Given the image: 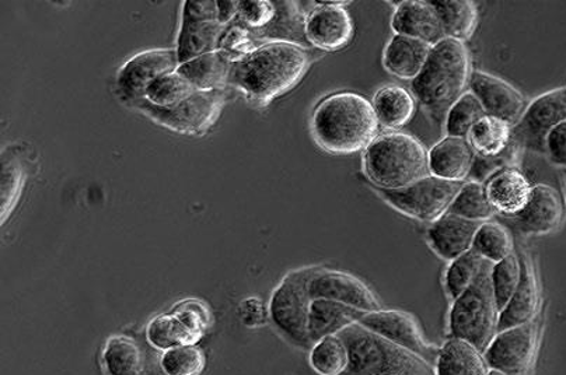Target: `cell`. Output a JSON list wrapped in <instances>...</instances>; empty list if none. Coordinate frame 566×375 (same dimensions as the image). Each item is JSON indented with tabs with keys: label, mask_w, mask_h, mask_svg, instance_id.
<instances>
[{
	"label": "cell",
	"mask_w": 566,
	"mask_h": 375,
	"mask_svg": "<svg viewBox=\"0 0 566 375\" xmlns=\"http://www.w3.org/2000/svg\"><path fill=\"white\" fill-rule=\"evenodd\" d=\"M317 268L293 270L282 279L272 293L270 320L287 342L297 347H312L308 338V315H311L312 296L308 281Z\"/></svg>",
	"instance_id": "cell-7"
},
{
	"label": "cell",
	"mask_w": 566,
	"mask_h": 375,
	"mask_svg": "<svg viewBox=\"0 0 566 375\" xmlns=\"http://www.w3.org/2000/svg\"><path fill=\"white\" fill-rule=\"evenodd\" d=\"M338 336L348 349L347 375L431 374V366L422 358L366 330L358 322L345 328Z\"/></svg>",
	"instance_id": "cell-5"
},
{
	"label": "cell",
	"mask_w": 566,
	"mask_h": 375,
	"mask_svg": "<svg viewBox=\"0 0 566 375\" xmlns=\"http://www.w3.org/2000/svg\"><path fill=\"white\" fill-rule=\"evenodd\" d=\"M365 312L332 300H313L308 315V338L312 346L327 336L339 335L340 332L356 324Z\"/></svg>",
	"instance_id": "cell-25"
},
{
	"label": "cell",
	"mask_w": 566,
	"mask_h": 375,
	"mask_svg": "<svg viewBox=\"0 0 566 375\" xmlns=\"http://www.w3.org/2000/svg\"><path fill=\"white\" fill-rule=\"evenodd\" d=\"M538 346V328L531 324L496 332L485 349L484 358L490 368L510 375H528Z\"/></svg>",
	"instance_id": "cell-13"
},
{
	"label": "cell",
	"mask_w": 566,
	"mask_h": 375,
	"mask_svg": "<svg viewBox=\"0 0 566 375\" xmlns=\"http://www.w3.org/2000/svg\"><path fill=\"white\" fill-rule=\"evenodd\" d=\"M314 142L329 154L365 152L379 137L380 122L374 104L361 94H329L314 108L312 116Z\"/></svg>",
	"instance_id": "cell-2"
},
{
	"label": "cell",
	"mask_w": 566,
	"mask_h": 375,
	"mask_svg": "<svg viewBox=\"0 0 566 375\" xmlns=\"http://www.w3.org/2000/svg\"><path fill=\"white\" fill-rule=\"evenodd\" d=\"M364 170L377 190H400L429 174L428 150L410 133H381L364 152Z\"/></svg>",
	"instance_id": "cell-4"
},
{
	"label": "cell",
	"mask_w": 566,
	"mask_h": 375,
	"mask_svg": "<svg viewBox=\"0 0 566 375\" xmlns=\"http://www.w3.org/2000/svg\"><path fill=\"white\" fill-rule=\"evenodd\" d=\"M308 291L313 300L337 301L360 312L381 309L379 300L369 286L343 270L317 268L308 281Z\"/></svg>",
	"instance_id": "cell-15"
},
{
	"label": "cell",
	"mask_w": 566,
	"mask_h": 375,
	"mask_svg": "<svg viewBox=\"0 0 566 375\" xmlns=\"http://www.w3.org/2000/svg\"><path fill=\"white\" fill-rule=\"evenodd\" d=\"M565 185H566V173H565Z\"/></svg>",
	"instance_id": "cell-53"
},
{
	"label": "cell",
	"mask_w": 566,
	"mask_h": 375,
	"mask_svg": "<svg viewBox=\"0 0 566 375\" xmlns=\"http://www.w3.org/2000/svg\"><path fill=\"white\" fill-rule=\"evenodd\" d=\"M469 90L480 101L486 116L501 119L512 128L521 121L526 111L527 103L522 92H518L510 82L491 73L473 71Z\"/></svg>",
	"instance_id": "cell-16"
},
{
	"label": "cell",
	"mask_w": 566,
	"mask_h": 375,
	"mask_svg": "<svg viewBox=\"0 0 566 375\" xmlns=\"http://www.w3.org/2000/svg\"><path fill=\"white\" fill-rule=\"evenodd\" d=\"M178 65L176 49L149 50L134 55L117 73L119 100L129 108L145 100L151 83L166 73L177 71Z\"/></svg>",
	"instance_id": "cell-12"
},
{
	"label": "cell",
	"mask_w": 566,
	"mask_h": 375,
	"mask_svg": "<svg viewBox=\"0 0 566 375\" xmlns=\"http://www.w3.org/2000/svg\"><path fill=\"white\" fill-rule=\"evenodd\" d=\"M492 264L486 262L473 285L452 301L449 312V335L471 343L484 353L494 340L500 311L491 285Z\"/></svg>",
	"instance_id": "cell-6"
},
{
	"label": "cell",
	"mask_w": 566,
	"mask_h": 375,
	"mask_svg": "<svg viewBox=\"0 0 566 375\" xmlns=\"http://www.w3.org/2000/svg\"><path fill=\"white\" fill-rule=\"evenodd\" d=\"M312 64L306 46L269 41L232 64L229 87L243 94L253 106L265 107L293 90Z\"/></svg>",
	"instance_id": "cell-1"
},
{
	"label": "cell",
	"mask_w": 566,
	"mask_h": 375,
	"mask_svg": "<svg viewBox=\"0 0 566 375\" xmlns=\"http://www.w3.org/2000/svg\"><path fill=\"white\" fill-rule=\"evenodd\" d=\"M227 104V90H196L176 106L161 108L142 100L130 107L151 122L187 137H202L218 122Z\"/></svg>",
	"instance_id": "cell-8"
},
{
	"label": "cell",
	"mask_w": 566,
	"mask_h": 375,
	"mask_svg": "<svg viewBox=\"0 0 566 375\" xmlns=\"http://www.w3.org/2000/svg\"><path fill=\"white\" fill-rule=\"evenodd\" d=\"M489 372L484 354L458 338L443 343L434 362V375H486Z\"/></svg>",
	"instance_id": "cell-26"
},
{
	"label": "cell",
	"mask_w": 566,
	"mask_h": 375,
	"mask_svg": "<svg viewBox=\"0 0 566 375\" xmlns=\"http://www.w3.org/2000/svg\"><path fill=\"white\" fill-rule=\"evenodd\" d=\"M475 153L468 138L444 137L428 150L429 174L464 184L473 169Z\"/></svg>",
	"instance_id": "cell-20"
},
{
	"label": "cell",
	"mask_w": 566,
	"mask_h": 375,
	"mask_svg": "<svg viewBox=\"0 0 566 375\" xmlns=\"http://www.w3.org/2000/svg\"><path fill=\"white\" fill-rule=\"evenodd\" d=\"M400 375H424V374H418V373H406V374H400Z\"/></svg>",
	"instance_id": "cell-51"
},
{
	"label": "cell",
	"mask_w": 566,
	"mask_h": 375,
	"mask_svg": "<svg viewBox=\"0 0 566 375\" xmlns=\"http://www.w3.org/2000/svg\"><path fill=\"white\" fill-rule=\"evenodd\" d=\"M449 213L475 223L490 222L496 215L486 195L485 184L465 181L455 195Z\"/></svg>",
	"instance_id": "cell-34"
},
{
	"label": "cell",
	"mask_w": 566,
	"mask_h": 375,
	"mask_svg": "<svg viewBox=\"0 0 566 375\" xmlns=\"http://www.w3.org/2000/svg\"><path fill=\"white\" fill-rule=\"evenodd\" d=\"M224 30L227 28L218 20L192 19L182 13L176 46L178 64H186L198 56L218 51Z\"/></svg>",
	"instance_id": "cell-23"
},
{
	"label": "cell",
	"mask_w": 566,
	"mask_h": 375,
	"mask_svg": "<svg viewBox=\"0 0 566 375\" xmlns=\"http://www.w3.org/2000/svg\"><path fill=\"white\" fill-rule=\"evenodd\" d=\"M442 22L447 39L461 41L470 40L479 25V8L471 0H442L431 2Z\"/></svg>",
	"instance_id": "cell-29"
},
{
	"label": "cell",
	"mask_w": 566,
	"mask_h": 375,
	"mask_svg": "<svg viewBox=\"0 0 566 375\" xmlns=\"http://www.w3.org/2000/svg\"><path fill=\"white\" fill-rule=\"evenodd\" d=\"M521 152L522 150L512 142L510 148H507L502 154L496 156V158H480V156H475L469 181L485 184L486 181H490L492 176L501 173V171L512 169V167H517L518 156H521Z\"/></svg>",
	"instance_id": "cell-42"
},
{
	"label": "cell",
	"mask_w": 566,
	"mask_h": 375,
	"mask_svg": "<svg viewBox=\"0 0 566 375\" xmlns=\"http://www.w3.org/2000/svg\"><path fill=\"white\" fill-rule=\"evenodd\" d=\"M232 62L220 51L198 56L178 65L177 72L186 77L197 90H227Z\"/></svg>",
	"instance_id": "cell-27"
},
{
	"label": "cell",
	"mask_w": 566,
	"mask_h": 375,
	"mask_svg": "<svg viewBox=\"0 0 566 375\" xmlns=\"http://www.w3.org/2000/svg\"><path fill=\"white\" fill-rule=\"evenodd\" d=\"M25 164L18 144L9 146L2 153V188H0V217L2 224L18 205L25 181Z\"/></svg>",
	"instance_id": "cell-31"
},
{
	"label": "cell",
	"mask_w": 566,
	"mask_h": 375,
	"mask_svg": "<svg viewBox=\"0 0 566 375\" xmlns=\"http://www.w3.org/2000/svg\"><path fill=\"white\" fill-rule=\"evenodd\" d=\"M218 3V22L224 28L230 25L234 19H238L239 2H217Z\"/></svg>",
	"instance_id": "cell-49"
},
{
	"label": "cell",
	"mask_w": 566,
	"mask_h": 375,
	"mask_svg": "<svg viewBox=\"0 0 566 375\" xmlns=\"http://www.w3.org/2000/svg\"><path fill=\"white\" fill-rule=\"evenodd\" d=\"M358 324L395 343L403 351L416 354L428 366H432V363L437 362L440 347L431 345L424 340L417 318L411 315L410 312L385 309L365 312Z\"/></svg>",
	"instance_id": "cell-11"
},
{
	"label": "cell",
	"mask_w": 566,
	"mask_h": 375,
	"mask_svg": "<svg viewBox=\"0 0 566 375\" xmlns=\"http://www.w3.org/2000/svg\"><path fill=\"white\" fill-rule=\"evenodd\" d=\"M256 46L254 44V36L251 34L250 29L243 24L228 25L227 30L219 41L218 51L222 52L227 58L234 64V62L244 58L250 52H253Z\"/></svg>",
	"instance_id": "cell-43"
},
{
	"label": "cell",
	"mask_w": 566,
	"mask_h": 375,
	"mask_svg": "<svg viewBox=\"0 0 566 375\" xmlns=\"http://www.w3.org/2000/svg\"><path fill=\"white\" fill-rule=\"evenodd\" d=\"M513 238L510 231L497 222L481 223L475 233L473 249L486 262L492 265L510 257L513 249Z\"/></svg>",
	"instance_id": "cell-35"
},
{
	"label": "cell",
	"mask_w": 566,
	"mask_h": 375,
	"mask_svg": "<svg viewBox=\"0 0 566 375\" xmlns=\"http://www.w3.org/2000/svg\"><path fill=\"white\" fill-rule=\"evenodd\" d=\"M532 184L517 167L501 171L485 182L486 195L496 215L516 216L531 200Z\"/></svg>",
	"instance_id": "cell-22"
},
{
	"label": "cell",
	"mask_w": 566,
	"mask_h": 375,
	"mask_svg": "<svg viewBox=\"0 0 566 375\" xmlns=\"http://www.w3.org/2000/svg\"><path fill=\"white\" fill-rule=\"evenodd\" d=\"M197 88L177 71L157 77L146 90L145 100L151 106L167 108L186 100Z\"/></svg>",
	"instance_id": "cell-39"
},
{
	"label": "cell",
	"mask_w": 566,
	"mask_h": 375,
	"mask_svg": "<svg viewBox=\"0 0 566 375\" xmlns=\"http://www.w3.org/2000/svg\"><path fill=\"white\" fill-rule=\"evenodd\" d=\"M395 34L411 36L431 46L447 39L437 9L424 0H403L391 18Z\"/></svg>",
	"instance_id": "cell-18"
},
{
	"label": "cell",
	"mask_w": 566,
	"mask_h": 375,
	"mask_svg": "<svg viewBox=\"0 0 566 375\" xmlns=\"http://www.w3.org/2000/svg\"><path fill=\"white\" fill-rule=\"evenodd\" d=\"M182 7V13L192 19L218 20V3L212 0H188Z\"/></svg>",
	"instance_id": "cell-48"
},
{
	"label": "cell",
	"mask_w": 566,
	"mask_h": 375,
	"mask_svg": "<svg viewBox=\"0 0 566 375\" xmlns=\"http://www.w3.org/2000/svg\"><path fill=\"white\" fill-rule=\"evenodd\" d=\"M102 363L106 375H140L145 356L133 338L117 335L109 338L104 346Z\"/></svg>",
	"instance_id": "cell-30"
},
{
	"label": "cell",
	"mask_w": 566,
	"mask_h": 375,
	"mask_svg": "<svg viewBox=\"0 0 566 375\" xmlns=\"http://www.w3.org/2000/svg\"><path fill=\"white\" fill-rule=\"evenodd\" d=\"M350 2H314L306 18L308 45L324 52H335L350 44L355 35L353 18L345 7Z\"/></svg>",
	"instance_id": "cell-14"
},
{
	"label": "cell",
	"mask_w": 566,
	"mask_h": 375,
	"mask_svg": "<svg viewBox=\"0 0 566 375\" xmlns=\"http://www.w3.org/2000/svg\"><path fill=\"white\" fill-rule=\"evenodd\" d=\"M371 104L380 125L392 130L410 124L417 111V98L412 92L396 85L377 90Z\"/></svg>",
	"instance_id": "cell-28"
},
{
	"label": "cell",
	"mask_w": 566,
	"mask_h": 375,
	"mask_svg": "<svg viewBox=\"0 0 566 375\" xmlns=\"http://www.w3.org/2000/svg\"><path fill=\"white\" fill-rule=\"evenodd\" d=\"M308 361L314 372L319 375L347 374L349 366L347 345L338 335L324 338L314 343Z\"/></svg>",
	"instance_id": "cell-36"
},
{
	"label": "cell",
	"mask_w": 566,
	"mask_h": 375,
	"mask_svg": "<svg viewBox=\"0 0 566 375\" xmlns=\"http://www.w3.org/2000/svg\"><path fill=\"white\" fill-rule=\"evenodd\" d=\"M432 46L411 36L395 34L382 52V66L401 81H416L431 55Z\"/></svg>",
	"instance_id": "cell-24"
},
{
	"label": "cell",
	"mask_w": 566,
	"mask_h": 375,
	"mask_svg": "<svg viewBox=\"0 0 566 375\" xmlns=\"http://www.w3.org/2000/svg\"><path fill=\"white\" fill-rule=\"evenodd\" d=\"M564 201L559 192L548 185H534L531 200L516 216L506 217L524 236H545L558 231L564 221Z\"/></svg>",
	"instance_id": "cell-17"
},
{
	"label": "cell",
	"mask_w": 566,
	"mask_h": 375,
	"mask_svg": "<svg viewBox=\"0 0 566 375\" xmlns=\"http://www.w3.org/2000/svg\"><path fill=\"white\" fill-rule=\"evenodd\" d=\"M481 223L465 221L463 217L447 213L433 222L428 228L427 239L429 247L439 258L452 262L460 255L473 249L476 231Z\"/></svg>",
	"instance_id": "cell-19"
},
{
	"label": "cell",
	"mask_w": 566,
	"mask_h": 375,
	"mask_svg": "<svg viewBox=\"0 0 566 375\" xmlns=\"http://www.w3.org/2000/svg\"><path fill=\"white\" fill-rule=\"evenodd\" d=\"M486 116L473 93L465 92L449 109L444 119L447 137L468 138L470 130Z\"/></svg>",
	"instance_id": "cell-38"
},
{
	"label": "cell",
	"mask_w": 566,
	"mask_h": 375,
	"mask_svg": "<svg viewBox=\"0 0 566 375\" xmlns=\"http://www.w3.org/2000/svg\"><path fill=\"white\" fill-rule=\"evenodd\" d=\"M521 264V280H518L510 303L497 317L496 332L531 324L539 310V286L536 270H534L533 262L527 255H523Z\"/></svg>",
	"instance_id": "cell-21"
},
{
	"label": "cell",
	"mask_w": 566,
	"mask_h": 375,
	"mask_svg": "<svg viewBox=\"0 0 566 375\" xmlns=\"http://www.w3.org/2000/svg\"><path fill=\"white\" fill-rule=\"evenodd\" d=\"M484 264L485 260L474 249H470L469 253L460 255L459 258L449 262L447 272H444V289H447L450 300L459 299L473 285Z\"/></svg>",
	"instance_id": "cell-37"
},
{
	"label": "cell",
	"mask_w": 566,
	"mask_h": 375,
	"mask_svg": "<svg viewBox=\"0 0 566 375\" xmlns=\"http://www.w3.org/2000/svg\"><path fill=\"white\" fill-rule=\"evenodd\" d=\"M471 73L470 51L464 43L444 39L432 46L411 90L433 125L443 127L449 109L469 92Z\"/></svg>",
	"instance_id": "cell-3"
},
{
	"label": "cell",
	"mask_w": 566,
	"mask_h": 375,
	"mask_svg": "<svg viewBox=\"0 0 566 375\" xmlns=\"http://www.w3.org/2000/svg\"><path fill=\"white\" fill-rule=\"evenodd\" d=\"M171 314L180 318L185 325L198 338H202L209 326V310L198 300H186L172 307Z\"/></svg>",
	"instance_id": "cell-45"
},
{
	"label": "cell",
	"mask_w": 566,
	"mask_h": 375,
	"mask_svg": "<svg viewBox=\"0 0 566 375\" xmlns=\"http://www.w3.org/2000/svg\"><path fill=\"white\" fill-rule=\"evenodd\" d=\"M461 185L428 174L400 190H377V194L403 216L432 224L447 215Z\"/></svg>",
	"instance_id": "cell-9"
},
{
	"label": "cell",
	"mask_w": 566,
	"mask_h": 375,
	"mask_svg": "<svg viewBox=\"0 0 566 375\" xmlns=\"http://www.w3.org/2000/svg\"><path fill=\"white\" fill-rule=\"evenodd\" d=\"M206 366V354L197 345L172 347L160 358L166 375H201Z\"/></svg>",
	"instance_id": "cell-41"
},
{
	"label": "cell",
	"mask_w": 566,
	"mask_h": 375,
	"mask_svg": "<svg viewBox=\"0 0 566 375\" xmlns=\"http://www.w3.org/2000/svg\"><path fill=\"white\" fill-rule=\"evenodd\" d=\"M545 153L555 165L566 169V121L560 122L545 139Z\"/></svg>",
	"instance_id": "cell-47"
},
{
	"label": "cell",
	"mask_w": 566,
	"mask_h": 375,
	"mask_svg": "<svg viewBox=\"0 0 566 375\" xmlns=\"http://www.w3.org/2000/svg\"><path fill=\"white\" fill-rule=\"evenodd\" d=\"M276 18V4L269 0H243L239 2L238 19L248 29L264 30Z\"/></svg>",
	"instance_id": "cell-44"
},
{
	"label": "cell",
	"mask_w": 566,
	"mask_h": 375,
	"mask_svg": "<svg viewBox=\"0 0 566 375\" xmlns=\"http://www.w3.org/2000/svg\"><path fill=\"white\" fill-rule=\"evenodd\" d=\"M145 375H161V374H157V373H146ZM166 375V374H165Z\"/></svg>",
	"instance_id": "cell-52"
},
{
	"label": "cell",
	"mask_w": 566,
	"mask_h": 375,
	"mask_svg": "<svg viewBox=\"0 0 566 375\" xmlns=\"http://www.w3.org/2000/svg\"><path fill=\"white\" fill-rule=\"evenodd\" d=\"M521 275L522 264L515 253L502 259L501 262L492 265L491 285L497 311L501 312L510 303L511 297L517 288L518 280H521Z\"/></svg>",
	"instance_id": "cell-40"
},
{
	"label": "cell",
	"mask_w": 566,
	"mask_h": 375,
	"mask_svg": "<svg viewBox=\"0 0 566 375\" xmlns=\"http://www.w3.org/2000/svg\"><path fill=\"white\" fill-rule=\"evenodd\" d=\"M146 336L151 346L164 352L177 346L197 345L201 341L171 312L154 318L146 328Z\"/></svg>",
	"instance_id": "cell-33"
},
{
	"label": "cell",
	"mask_w": 566,
	"mask_h": 375,
	"mask_svg": "<svg viewBox=\"0 0 566 375\" xmlns=\"http://www.w3.org/2000/svg\"><path fill=\"white\" fill-rule=\"evenodd\" d=\"M239 317L245 326L259 328L269 324L270 310L260 299L250 297L240 304Z\"/></svg>",
	"instance_id": "cell-46"
},
{
	"label": "cell",
	"mask_w": 566,
	"mask_h": 375,
	"mask_svg": "<svg viewBox=\"0 0 566 375\" xmlns=\"http://www.w3.org/2000/svg\"><path fill=\"white\" fill-rule=\"evenodd\" d=\"M566 121V88L542 94L528 104L521 121L512 128V142L518 149L545 153V139Z\"/></svg>",
	"instance_id": "cell-10"
},
{
	"label": "cell",
	"mask_w": 566,
	"mask_h": 375,
	"mask_svg": "<svg viewBox=\"0 0 566 375\" xmlns=\"http://www.w3.org/2000/svg\"><path fill=\"white\" fill-rule=\"evenodd\" d=\"M468 140L475 156L496 158L512 144V127L501 119L485 116L470 130Z\"/></svg>",
	"instance_id": "cell-32"
},
{
	"label": "cell",
	"mask_w": 566,
	"mask_h": 375,
	"mask_svg": "<svg viewBox=\"0 0 566 375\" xmlns=\"http://www.w3.org/2000/svg\"><path fill=\"white\" fill-rule=\"evenodd\" d=\"M486 375H510V374L502 373V372H500V369L490 368V372Z\"/></svg>",
	"instance_id": "cell-50"
}]
</instances>
